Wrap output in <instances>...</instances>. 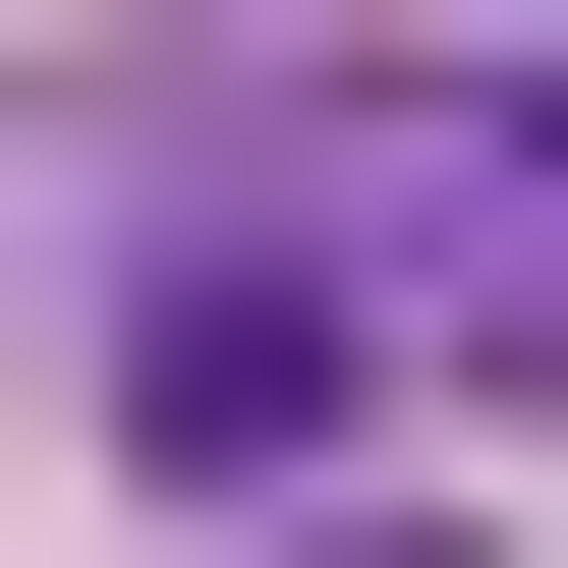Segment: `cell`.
<instances>
[{"label":"cell","mask_w":568,"mask_h":568,"mask_svg":"<svg viewBox=\"0 0 568 568\" xmlns=\"http://www.w3.org/2000/svg\"><path fill=\"white\" fill-rule=\"evenodd\" d=\"M342 398H398V342H342V284H284V227H171V284H114V455H171L227 568H284V511H342Z\"/></svg>","instance_id":"1"}]
</instances>
